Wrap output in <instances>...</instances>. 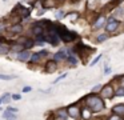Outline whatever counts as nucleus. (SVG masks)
Segmentation results:
<instances>
[{
  "mask_svg": "<svg viewBox=\"0 0 124 120\" xmlns=\"http://www.w3.org/2000/svg\"><path fill=\"white\" fill-rule=\"evenodd\" d=\"M24 49V47H23V45H20V44H14L12 45V51H15V52H22V51Z\"/></svg>",
  "mask_w": 124,
  "mask_h": 120,
  "instance_id": "412c9836",
  "label": "nucleus"
},
{
  "mask_svg": "<svg viewBox=\"0 0 124 120\" xmlns=\"http://www.w3.org/2000/svg\"><path fill=\"white\" fill-rule=\"evenodd\" d=\"M100 93H101L103 97L111 99V97L113 96V93H115V91H113L112 85L108 84V85H104V87H101V89H100Z\"/></svg>",
  "mask_w": 124,
  "mask_h": 120,
  "instance_id": "39448f33",
  "label": "nucleus"
},
{
  "mask_svg": "<svg viewBox=\"0 0 124 120\" xmlns=\"http://www.w3.org/2000/svg\"><path fill=\"white\" fill-rule=\"evenodd\" d=\"M12 99H14V100H20V99H22V96L15 93V95H12Z\"/></svg>",
  "mask_w": 124,
  "mask_h": 120,
  "instance_id": "2f4dec72",
  "label": "nucleus"
},
{
  "mask_svg": "<svg viewBox=\"0 0 124 120\" xmlns=\"http://www.w3.org/2000/svg\"><path fill=\"white\" fill-rule=\"evenodd\" d=\"M67 113H68V116H71L72 119L78 120L79 117H80L81 111L79 109V107H78V105H70V107L67 108Z\"/></svg>",
  "mask_w": 124,
  "mask_h": 120,
  "instance_id": "20e7f679",
  "label": "nucleus"
},
{
  "mask_svg": "<svg viewBox=\"0 0 124 120\" xmlns=\"http://www.w3.org/2000/svg\"><path fill=\"white\" fill-rule=\"evenodd\" d=\"M100 89H101V85H99V84H97L96 87H93V88H92V92H97V91H100Z\"/></svg>",
  "mask_w": 124,
  "mask_h": 120,
  "instance_id": "c756f323",
  "label": "nucleus"
},
{
  "mask_svg": "<svg viewBox=\"0 0 124 120\" xmlns=\"http://www.w3.org/2000/svg\"><path fill=\"white\" fill-rule=\"evenodd\" d=\"M108 120H124V119H121L120 116H117V115H111V116L108 117Z\"/></svg>",
  "mask_w": 124,
  "mask_h": 120,
  "instance_id": "b1692460",
  "label": "nucleus"
},
{
  "mask_svg": "<svg viewBox=\"0 0 124 120\" xmlns=\"http://www.w3.org/2000/svg\"><path fill=\"white\" fill-rule=\"evenodd\" d=\"M55 29H56V32H57V35H59V37H60V39H63L65 43L72 41V40L76 39V33H73V32L68 31V29L65 28V27H63V25H57V28H55Z\"/></svg>",
  "mask_w": 124,
  "mask_h": 120,
  "instance_id": "f03ea898",
  "label": "nucleus"
},
{
  "mask_svg": "<svg viewBox=\"0 0 124 120\" xmlns=\"http://www.w3.org/2000/svg\"><path fill=\"white\" fill-rule=\"evenodd\" d=\"M17 44L23 45L24 48H31L33 45V41L31 39H28V37H20V39L17 40Z\"/></svg>",
  "mask_w": 124,
  "mask_h": 120,
  "instance_id": "0eeeda50",
  "label": "nucleus"
},
{
  "mask_svg": "<svg viewBox=\"0 0 124 120\" xmlns=\"http://www.w3.org/2000/svg\"><path fill=\"white\" fill-rule=\"evenodd\" d=\"M1 103H3V100H1V97H0V104H1Z\"/></svg>",
  "mask_w": 124,
  "mask_h": 120,
  "instance_id": "4c0bfd02",
  "label": "nucleus"
},
{
  "mask_svg": "<svg viewBox=\"0 0 124 120\" xmlns=\"http://www.w3.org/2000/svg\"><path fill=\"white\" fill-rule=\"evenodd\" d=\"M113 115H117V116H124V104H117L112 108Z\"/></svg>",
  "mask_w": 124,
  "mask_h": 120,
  "instance_id": "9d476101",
  "label": "nucleus"
},
{
  "mask_svg": "<svg viewBox=\"0 0 124 120\" xmlns=\"http://www.w3.org/2000/svg\"><path fill=\"white\" fill-rule=\"evenodd\" d=\"M31 89H32L31 87H24V88H23V92H30Z\"/></svg>",
  "mask_w": 124,
  "mask_h": 120,
  "instance_id": "f704fd0d",
  "label": "nucleus"
},
{
  "mask_svg": "<svg viewBox=\"0 0 124 120\" xmlns=\"http://www.w3.org/2000/svg\"><path fill=\"white\" fill-rule=\"evenodd\" d=\"M44 31H46V28H44L43 24H35V25L32 27V33L35 35L36 37L40 36V35H43Z\"/></svg>",
  "mask_w": 124,
  "mask_h": 120,
  "instance_id": "423d86ee",
  "label": "nucleus"
},
{
  "mask_svg": "<svg viewBox=\"0 0 124 120\" xmlns=\"http://www.w3.org/2000/svg\"><path fill=\"white\" fill-rule=\"evenodd\" d=\"M105 39H107V35H100V36L97 37V41H99V43H103Z\"/></svg>",
  "mask_w": 124,
  "mask_h": 120,
  "instance_id": "393cba45",
  "label": "nucleus"
},
{
  "mask_svg": "<svg viewBox=\"0 0 124 120\" xmlns=\"http://www.w3.org/2000/svg\"><path fill=\"white\" fill-rule=\"evenodd\" d=\"M46 71H47V72H55V71H56V63H55L54 60L47 61V64H46Z\"/></svg>",
  "mask_w": 124,
  "mask_h": 120,
  "instance_id": "9b49d317",
  "label": "nucleus"
},
{
  "mask_svg": "<svg viewBox=\"0 0 124 120\" xmlns=\"http://www.w3.org/2000/svg\"><path fill=\"white\" fill-rule=\"evenodd\" d=\"M116 95L117 96H124V88L123 87H120V88H117V91H116Z\"/></svg>",
  "mask_w": 124,
  "mask_h": 120,
  "instance_id": "5701e85b",
  "label": "nucleus"
},
{
  "mask_svg": "<svg viewBox=\"0 0 124 120\" xmlns=\"http://www.w3.org/2000/svg\"><path fill=\"white\" fill-rule=\"evenodd\" d=\"M7 111H8V112H17V108H14V107H8V108H7Z\"/></svg>",
  "mask_w": 124,
  "mask_h": 120,
  "instance_id": "7c9ffc66",
  "label": "nucleus"
},
{
  "mask_svg": "<svg viewBox=\"0 0 124 120\" xmlns=\"http://www.w3.org/2000/svg\"><path fill=\"white\" fill-rule=\"evenodd\" d=\"M55 120H65V119H63V117H59V116H56V117H55Z\"/></svg>",
  "mask_w": 124,
  "mask_h": 120,
  "instance_id": "e433bc0d",
  "label": "nucleus"
},
{
  "mask_svg": "<svg viewBox=\"0 0 124 120\" xmlns=\"http://www.w3.org/2000/svg\"><path fill=\"white\" fill-rule=\"evenodd\" d=\"M17 8H19V15L22 17H28L30 16V9H27L24 7H20V5H17Z\"/></svg>",
  "mask_w": 124,
  "mask_h": 120,
  "instance_id": "4468645a",
  "label": "nucleus"
},
{
  "mask_svg": "<svg viewBox=\"0 0 124 120\" xmlns=\"http://www.w3.org/2000/svg\"><path fill=\"white\" fill-rule=\"evenodd\" d=\"M43 5H44L46 8L55 7V0H43Z\"/></svg>",
  "mask_w": 124,
  "mask_h": 120,
  "instance_id": "f3484780",
  "label": "nucleus"
},
{
  "mask_svg": "<svg viewBox=\"0 0 124 120\" xmlns=\"http://www.w3.org/2000/svg\"><path fill=\"white\" fill-rule=\"evenodd\" d=\"M30 57H31V61H32V63H38V61H40L41 55L40 53H33V55L30 56Z\"/></svg>",
  "mask_w": 124,
  "mask_h": 120,
  "instance_id": "6ab92c4d",
  "label": "nucleus"
},
{
  "mask_svg": "<svg viewBox=\"0 0 124 120\" xmlns=\"http://www.w3.org/2000/svg\"><path fill=\"white\" fill-rule=\"evenodd\" d=\"M67 59L70 60V63H71V64H76V63H78V61H76V59H75V57H72V56H68Z\"/></svg>",
  "mask_w": 124,
  "mask_h": 120,
  "instance_id": "cd10ccee",
  "label": "nucleus"
},
{
  "mask_svg": "<svg viewBox=\"0 0 124 120\" xmlns=\"http://www.w3.org/2000/svg\"><path fill=\"white\" fill-rule=\"evenodd\" d=\"M104 73H105V75L111 73V68H109V67L107 65V64H105V71H104Z\"/></svg>",
  "mask_w": 124,
  "mask_h": 120,
  "instance_id": "473e14b6",
  "label": "nucleus"
},
{
  "mask_svg": "<svg viewBox=\"0 0 124 120\" xmlns=\"http://www.w3.org/2000/svg\"><path fill=\"white\" fill-rule=\"evenodd\" d=\"M30 52L28 51H22V52H19V55H17V59H19L20 61H27L28 59H30Z\"/></svg>",
  "mask_w": 124,
  "mask_h": 120,
  "instance_id": "ddd939ff",
  "label": "nucleus"
},
{
  "mask_svg": "<svg viewBox=\"0 0 124 120\" xmlns=\"http://www.w3.org/2000/svg\"><path fill=\"white\" fill-rule=\"evenodd\" d=\"M3 117H4V119H7V120H16V115L11 113V112H8V111H6L3 113Z\"/></svg>",
  "mask_w": 124,
  "mask_h": 120,
  "instance_id": "dca6fc26",
  "label": "nucleus"
},
{
  "mask_svg": "<svg viewBox=\"0 0 124 120\" xmlns=\"http://www.w3.org/2000/svg\"><path fill=\"white\" fill-rule=\"evenodd\" d=\"M85 103H87V107L91 108L93 112H100L104 108V101H103V99L99 97L97 95H95V93H91V95L87 96Z\"/></svg>",
  "mask_w": 124,
  "mask_h": 120,
  "instance_id": "f257e3e1",
  "label": "nucleus"
},
{
  "mask_svg": "<svg viewBox=\"0 0 124 120\" xmlns=\"http://www.w3.org/2000/svg\"><path fill=\"white\" fill-rule=\"evenodd\" d=\"M63 16H64V12H63V11H59V12H57V17L62 19Z\"/></svg>",
  "mask_w": 124,
  "mask_h": 120,
  "instance_id": "72a5a7b5",
  "label": "nucleus"
},
{
  "mask_svg": "<svg viewBox=\"0 0 124 120\" xmlns=\"http://www.w3.org/2000/svg\"><path fill=\"white\" fill-rule=\"evenodd\" d=\"M56 116L63 117V119H67V116H68L67 109H59V111H57V115H56Z\"/></svg>",
  "mask_w": 124,
  "mask_h": 120,
  "instance_id": "aec40b11",
  "label": "nucleus"
},
{
  "mask_svg": "<svg viewBox=\"0 0 124 120\" xmlns=\"http://www.w3.org/2000/svg\"><path fill=\"white\" fill-rule=\"evenodd\" d=\"M100 59H101V55H97V56H96V59H95V60L92 61V63H91V65H95V64H96L97 61L100 60Z\"/></svg>",
  "mask_w": 124,
  "mask_h": 120,
  "instance_id": "c85d7f7f",
  "label": "nucleus"
},
{
  "mask_svg": "<svg viewBox=\"0 0 124 120\" xmlns=\"http://www.w3.org/2000/svg\"><path fill=\"white\" fill-rule=\"evenodd\" d=\"M115 13H116L117 16H121V15H123V9L117 7V8H116V11H115Z\"/></svg>",
  "mask_w": 124,
  "mask_h": 120,
  "instance_id": "bb28decb",
  "label": "nucleus"
},
{
  "mask_svg": "<svg viewBox=\"0 0 124 120\" xmlns=\"http://www.w3.org/2000/svg\"><path fill=\"white\" fill-rule=\"evenodd\" d=\"M119 25H120V23H119L115 17H109L107 21V25H105V31L112 33V32H115L116 29L119 28Z\"/></svg>",
  "mask_w": 124,
  "mask_h": 120,
  "instance_id": "7ed1b4c3",
  "label": "nucleus"
},
{
  "mask_svg": "<svg viewBox=\"0 0 124 120\" xmlns=\"http://www.w3.org/2000/svg\"><path fill=\"white\" fill-rule=\"evenodd\" d=\"M68 56H67V52L64 49H60L59 52H56L54 55V61H60V60H65Z\"/></svg>",
  "mask_w": 124,
  "mask_h": 120,
  "instance_id": "6e6552de",
  "label": "nucleus"
},
{
  "mask_svg": "<svg viewBox=\"0 0 124 120\" xmlns=\"http://www.w3.org/2000/svg\"><path fill=\"white\" fill-rule=\"evenodd\" d=\"M11 49V48L8 47L7 44H3V43H0V55H6V53H8V51Z\"/></svg>",
  "mask_w": 124,
  "mask_h": 120,
  "instance_id": "2eb2a0df",
  "label": "nucleus"
},
{
  "mask_svg": "<svg viewBox=\"0 0 124 120\" xmlns=\"http://www.w3.org/2000/svg\"><path fill=\"white\" fill-rule=\"evenodd\" d=\"M65 76H67V73H63V75H60V76H59V77H57V79H56V80H55V81H54V83H59V81H60V80H63V79H64V77H65Z\"/></svg>",
  "mask_w": 124,
  "mask_h": 120,
  "instance_id": "a878e982",
  "label": "nucleus"
},
{
  "mask_svg": "<svg viewBox=\"0 0 124 120\" xmlns=\"http://www.w3.org/2000/svg\"><path fill=\"white\" fill-rule=\"evenodd\" d=\"M11 79H16V75H4V73H0V80H11Z\"/></svg>",
  "mask_w": 124,
  "mask_h": 120,
  "instance_id": "a211bd4d",
  "label": "nucleus"
},
{
  "mask_svg": "<svg viewBox=\"0 0 124 120\" xmlns=\"http://www.w3.org/2000/svg\"><path fill=\"white\" fill-rule=\"evenodd\" d=\"M8 31H9V33H12V35H19L23 32V27L20 25V24H14V25H11L8 28Z\"/></svg>",
  "mask_w": 124,
  "mask_h": 120,
  "instance_id": "1a4fd4ad",
  "label": "nucleus"
},
{
  "mask_svg": "<svg viewBox=\"0 0 124 120\" xmlns=\"http://www.w3.org/2000/svg\"><path fill=\"white\" fill-rule=\"evenodd\" d=\"M81 116H83L84 119H89V117H91V113H89L88 109H83V111H81Z\"/></svg>",
  "mask_w": 124,
  "mask_h": 120,
  "instance_id": "4be33fe9",
  "label": "nucleus"
},
{
  "mask_svg": "<svg viewBox=\"0 0 124 120\" xmlns=\"http://www.w3.org/2000/svg\"><path fill=\"white\" fill-rule=\"evenodd\" d=\"M120 84H121V87L124 88V76H123V77H121V79H120Z\"/></svg>",
  "mask_w": 124,
  "mask_h": 120,
  "instance_id": "c9c22d12",
  "label": "nucleus"
},
{
  "mask_svg": "<svg viewBox=\"0 0 124 120\" xmlns=\"http://www.w3.org/2000/svg\"><path fill=\"white\" fill-rule=\"evenodd\" d=\"M104 21H105V17H104V16H99V17H97V20L93 23V29L101 28L103 24H104Z\"/></svg>",
  "mask_w": 124,
  "mask_h": 120,
  "instance_id": "f8f14e48",
  "label": "nucleus"
}]
</instances>
